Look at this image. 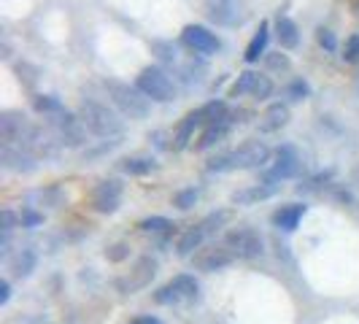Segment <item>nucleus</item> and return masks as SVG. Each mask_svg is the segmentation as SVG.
I'll use <instances>...</instances> for the list:
<instances>
[{
    "label": "nucleus",
    "instance_id": "38",
    "mask_svg": "<svg viewBox=\"0 0 359 324\" xmlns=\"http://www.w3.org/2000/svg\"><path fill=\"white\" fill-rule=\"evenodd\" d=\"M351 181H354V187L359 189V165L354 168V173H351Z\"/></svg>",
    "mask_w": 359,
    "mask_h": 324
},
{
    "label": "nucleus",
    "instance_id": "32",
    "mask_svg": "<svg viewBox=\"0 0 359 324\" xmlns=\"http://www.w3.org/2000/svg\"><path fill=\"white\" fill-rule=\"evenodd\" d=\"M195 200H198V192H195V189H187V192H179V195H176V205H179V208H192Z\"/></svg>",
    "mask_w": 359,
    "mask_h": 324
},
{
    "label": "nucleus",
    "instance_id": "26",
    "mask_svg": "<svg viewBox=\"0 0 359 324\" xmlns=\"http://www.w3.org/2000/svg\"><path fill=\"white\" fill-rule=\"evenodd\" d=\"M122 168H125L130 176H146V173L154 170V162L146 160V157H130V160L122 162Z\"/></svg>",
    "mask_w": 359,
    "mask_h": 324
},
{
    "label": "nucleus",
    "instance_id": "37",
    "mask_svg": "<svg viewBox=\"0 0 359 324\" xmlns=\"http://www.w3.org/2000/svg\"><path fill=\"white\" fill-rule=\"evenodd\" d=\"M0 303H8V281L0 284Z\"/></svg>",
    "mask_w": 359,
    "mask_h": 324
},
{
    "label": "nucleus",
    "instance_id": "9",
    "mask_svg": "<svg viewBox=\"0 0 359 324\" xmlns=\"http://www.w3.org/2000/svg\"><path fill=\"white\" fill-rule=\"evenodd\" d=\"M154 276H157V259H154V257H141V259L130 268V273L116 281V289L125 292V295H133V292H138V289L149 287Z\"/></svg>",
    "mask_w": 359,
    "mask_h": 324
},
{
    "label": "nucleus",
    "instance_id": "6",
    "mask_svg": "<svg viewBox=\"0 0 359 324\" xmlns=\"http://www.w3.org/2000/svg\"><path fill=\"white\" fill-rule=\"evenodd\" d=\"M49 127L60 135L62 146H81L84 138H87V125L81 122L79 114H71V111H62V114H54L49 116Z\"/></svg>",
    "mask_w": 359,
    "mask_h": 324
},
{
    "label": "nucleus",
    "instance_id": "36",
    "mask_svg": "<svg viewBox=\"0 0 359 324\" xmlns=\"http://www.w3.org/2000/svg\"><path fill=\"white\" fill-rule=\"evenodd\" d=\"M133 324H160V319H154V316H138V319H133Z\"/></svg>",
    "mask_w": 359,
    "mask_h": 324
},
{
    "label": "nucleus",
    "instance_id": "15",
    "mask_svg": "<svg viewBox=\"0 0 359 324\" xmlns=\"http://www.w3.org/2000/svg\"><path fill=\"white\" fill-rule=\"evenodd\" d=\"M122 203V184L119 181H100L92 192V205L100 214H114Z\"/></svg>",
    "mask_w": 359,
    "mask_h": 324
},
{
    "label": "nucleus",
    "instance_id": "22",
    "mask_svg": "<svg viewBox=\"0 0 359 324\" xmlns=\"http://www.w3.org/2000/svg\"><path fill=\"white\" fill-rule=\"evenodd\" d=\"M8 270L19 276V278H25V276H30L33 270H36V252L30 249V246H25V249H17V252L8 257Z\"/></svg>",
    "mask_w": 359,
    "mask_h": 324
},
{
    "label": "nucleus",
    "instance_id": "8",
    "mask_svg": "<svg viewBox=\"0 0 359 324\" xmlns=\"http://www.w3.org/2000/svg\"><path fill=\"white\" fill-rule=\"evenodd\" d=\"M25 149H27L36 160H52V157H57V154L62 151V141H60V135H57L49 125L33 127L30 138L25 141Z\"/></svg>",
    "mask_w": 359,
    "mask_h": 324
},
{
    "label": "nucleus",
    "instance_id": "10",
    "mask_svg": "<svg viewBox=\"0 0 359 324\" xmlns=\"http://www.w3.org/2000/svg\"><path fill=\"white\" fill-rule=\"evenodd\" d=\"M30 133H33V127L27 125V119L19 111L0 114V144L3 146H25Z\"/></svg>",
    "mask_w": 359,
    "mask_h": 324
},
{
    "label": "nucleus",
    "instance_id": "21",
    "mask_svg": "<svg viewBox=\"0 0 359 324\" xmlns=\"http://www.w3.org/2000/svg\"><path fill=\"white\" fill-rule=\"evenodd\" d=\"M203 122V116H200V111H192V114H187L184 116V122H181L179 127H176V133H173V141H170V149H176V151H181V149H187V144L192 141V133H195V127Z\"/></svg>",
    "mask_w": 359,
    "mask_h": 324
},
{
    "label": "nucleus",
    "instance_id": "5",
    "mask_svg": "<svg viewBox=\"0 0 359 324\" xmlns=\"http://www.w3.org/2000/svg\"><path fill=\"white\" fill-rule=\"evenodd\" d=\"M135 87L144 92L149 100H160V103L173 100V95H176V87H173L170 76L162 68H144V71L138 73Z\"/></svg>",
    "mask_w": 359,
    "mask_h": 324
},
{
    "label": "nucleus",
    "instance_id": "13",
    "mask_svg": "<svg viewBox=\"0 0 359 324\" xmlns=\"http://www.w3.org/2000/svg\"><path fill=\"white\" fill-rule=\"evenodd\" d=\"M270 92H273V81H270L268 76H262V73H241L238 76V81L233 84V90H230V95L233 97H238V95H254V97H270Z\"/></svg>",
    "mask_w": 359,
    "mask_h": 324
},
{
    "label": "nucleus",
    "instance_id": "28",
    "mask_svg": "<svg viewBox=\"0 0 359 324\" xmlns=\"http://www.w3.org/2000/svg\"><path fill=\"white\" fill-rule=\"evenodd\" d=\"M138 227H141L144 233H160V230H170L173 224H170L165 216H151V219H144Z\"/></svg>",
    "mask_w": 359,
    "mask_h": 324
},
{
    "label": "nucleus",
    "instance_id": "27",
    "mask_svg": "<svg viewBox=\"0 0 359 324\" xmlns=\"http://www.w3.org/2000/svg\"><path fill=\"white\" fill-rule=\"evenodd\" d=\"M33 106H36L38 114H43L46 119H49V116H54V114H62V111H65V108L60 106V100H54L52 95H38Z\"/></svg>",
    "mask_w": 359,
    "mask_h": 324
},
{
    "label": "nucleus",
    "instance_id": "25",
    "mask_svg": "<svg viewBox=\"0 0 359 324\" xmlns=\"http://www.w3.org/2000/svg\"><path fill=\"white\" fill-rule=\"evenodd\" d=\"M227 127H230V116H227V119H222V122H214V125H208V127H205V133L200 135L198 149H208V146L219 144V141L227 135Z\"/></svg>",
    "mask_w": 359,
    "mask_h": 324
},
{
    "label": "nucleus",
    "instance_id": "2",
    "mask_svg": "<svg viewBox=\"0 0 359 324\" xmlns=\"http://www.w3.org/2000/svg\"><path fill=\"white\" fill-rule=\"evenodd\" d=\"M79 116L87 125V130H90L92 135H97V138H116V135H122V119L108 106H103V103L84 100L81 108H79Z\"/></svg>",
    "mask_w": 359,
    "mask_h": 324
},
{
    "label": "nucleus",
    "instance_id": "29",
    "mask_svg": "<svg viewBox=\"0 0 359 324\" xmlns=\"http://www.w3.org/2000/svg\"><path fill=\"white\" fill-rule=\"evenodd\" d=\"M265 65H268V71H289V57L287 54H268V57H265Z\"/></svg>",
    "mask_w": 359,
    "mask_h": 324
},
{
    "label": "nucleus",
    "instance_id": "23",
    "mask_svg": "<svg viewBox=\"0 0 359 324\" xmlns=\"http://www.w3.org/2000/svg\"><path fill=\"white\" fill-rule=\"evenodd\" d=\"M276 38H278V43L284 46V49H294L297 46V25L292 22L289 17H278L276 19Z\"/></svg>",
    "mask_w": 359,
    "mask_h": 324
},
{
    "label": "nucleus",
    "instance_id": "11",
    "mask_svg": "<svg viewBox=\"0 0 359 324\" xmlns=\"http://www.w3.org/2000/svg\"><path fill=\"white\" fill-rule=\"evenodd\" d=\"M224 243H227L235 252V257H241V259H254V257L262 254V238H259V233L252 230V227H238V230H233V233L224 238Z\"/></svg>",
    "mask_w": 359,
    "mask_h": 324
},
{
    "label": "nucleus",
    "instance_id": "14",
    "mask_svg": "<svg viewBox=\"0 0 359 324\" xmlns=\"http://www.w3.org/2000/svg\"><path fill=\"white\" fill-rule=\"evenodd\" d=\"M181 41H184L189 49H195V52H200V54H211L222 46V41L216 38V33H211V30L203 27V25H187L184 33H181Z\"/></svg>",
    "mask_w": 359,
    "mask_h": 324
},
{
    "label": "nucleus",
    "instance_id": "35",
    "mask_svg": "<svg viewBox=\"0 0 359 324\" xmlns=\"http://www.w3.org/2000/svg\"><path fill=\"white\" fill-rule=\"evenodd\" d=\"M3 233H11V227H14V222H17V216L11 214V211H3Z\"/></svg>",
    "mask_w": 359,
    "mask_h": 324
},
{
    "label": "nucleus",
    "instance_id": "20",
    "mask_svg": "<svg viewBox=\"0 0 359 324\" xmlns=\"http://www.w3.org/2000/svg\"><path fill=\"white\" fill-rule=\"evenodd\" d=\"M289 122V108L284 103H273L265 108V114L259 116V130L262 133H276L281 127H287Z\"/></svg>",
    "mask_w": 359,
    "mask_h": 324
},
{
    "label": "nucleus",
    "instance_id": "34",
    "mask_svg": "<svg viewBox=\"0 0 359 324\" xmlns=\"http://www.w3.org/2000/svg\"><path fill=\"white\" fill-rule=\"evenodd\" d=\"M108 254V259H114V262H119V259H125L127 257V246L125 243H119V246H114L111 252H106Z\"/></svg>",
    "mask_w": 359,
    "mask_h": 324
},
{
    "label": "nucleus",
    "instance_id": "30",
    "mask_svg": "<svg viewBox=\"0 0 359 324\" xmlns=\"http://www.w3.org/2000/svg\"><path fill=\"white\" fill-rule=\"evenodd\" d=\"M308 84L306 81H303V79H297V81H292V84H289L287 87V95L289 97H292V100H306L308 97Z\"/></svg>",
    "mask_w": 359,
    "mask_h": 324
},
{
    "label": "nucleus",
    "instance_id": "19",
    "mask_svg": "<svg viewBox=\"0 0 359 324\" xmlns=\"http://www.w3.org/2000/svg\"><path fill=\"white\" fill-rule=\"evenodd\" d=\"M303 216H306V205H300V203H289V205H281V208L273 214V224L281 227V230H287V233H292V230L300 224Z\"/></svg>",
    "mask_w": 359,
    "mask_h": 324
},
{
    "label": "nucleus",
    "instance_id": "18",
    "mask_svg": "<svg viewBox=\"0 0 359 324\" xmlns=\"http://www.w3.org/2000/svg\"><path fill=\"white\" fill-rule=\"evenodd\" d=\"M276 192H278V184H276V181H262V184H254V187H249V189L235 192L233 203L235 205H252V203H257V200L273 198Z\"/></svg>",
    "mask_w": 359,
    "mask_h": 324
},
{
    "label": "nucleus",
    "instance_id": "7",
    "mask_svg": "<svg viewBox=\"0 0 359 324\" xmlns=\"http://www.w3.org/2000/svg\"><path fill=\"white\" fill-rule=\"evenodd\" d=\"M235 259H238V257H235V252L224 241H222V243H208V246H203V249H198V252L192 254L195 268L205 270V273L227 268V265H233Z\"/></svg>",
    "mask_w": 359,
    "mask_h": 324
},
{
    "label": "nucleus",
    "instance_id": "1",
    "mask_svg": "<svg viewBox=\"0 0 359 324\" xmlns=\"http://www.w3.org/2000/svg\"><path fill=\"white\" fill-rule=\"evenodd\" d=\"M270 160V149L262 141H246L230 154H222L208 162V170H252Z\"/></svg>",
    "mask_w": 359,
    "mask_h": 324
},
{
    "label": "nucleus",
    "instance_id": "4",
    "mask_svg": "<svg viewBox=\"0 0 359 324\" xmlns=\"http://www.w3.org/2000/svg\"><path fill=\"white\" fill-rule=\"evenodd\" d=\"M200 295V284L195 281V276H176L173 281H168L165 287L154 295L157 303L162 306H184V303H195Z\"/></svg>",
    "mask_w": 359,
    "mask_h": 324
},
{
    "label": "nucleus",
    "instance_id": "24",
    "mask_svg": "<svg viewBox=\"0 0 359 324\" xmlns=\"http://www.w3.org/2000/svg\"><path fill=\"white\" fill-rule=\"evenodd\" d=\"M268 38H270V27H268V22H262V25H259V30L254 33L252 43L246 46V62H257V60H259V54H265Z\"/></svg>",
    "mask_w": 359,
    "mask_h": 324
},
{
    "label": "nucleus",
    "instance_id": "33",
    "mask_svg": "<svg viewBox=\"0 0 359 324\" xmlns=\"http://www.w3.org/2000/svg\"><path fill=\"white\" fill-rule=\"evenodd\" d=\"M316 38H319V43H322L324 49H330V52H332V49H335V36H332V33H330V30H319V33H316Z\"/></svg>",
    "mask_w": 359,
    "mask_h": 324
},
{
    "label": "nucleus",
    "instance_id": "17",
    "mask_svg": "<svg viewBox=\"0 0 359 324\" xmlns=\"http://www.w3.org/2000/svg\"><path fill=\"white\" fill-rule=\"evenodd\" d=\"M0 157H3V165L6 168H11V170H25V173H30L33 168H36V157L25 149V146H3V151H0Z\"/></svg>",
    "mask_w": 359,
    "mask_h": 324
},
{
    "label": "nucleus",
    "instance_id": "12",
    "mask_svg": "<svg viewBox=\"0 0 359 324\" xmlns=\"http://www.w3.org/2000/svg\"><path fill=\"white\" fill-rule=\"evenodd\" d=\"M300 173V157H297V151L292 149V146H281L278 151H276V162L270 165L268 176L265 181H284V179H292V176H297Z\"/></svg>",
    "mask_w": 359,
    "mask_h": 324
},
{
    "label": "nucleus",
    "instance_id": "3",
    "mask_svg": "<svg viewBox=\"0 0 359 324\" xmlns=\"http://www.w3.org/2000/svg\"><path fill=\"white\" fill-rule=\"evenodd\" d=\"M106 90H108L111 103L119 108L125 116L135 119V122L149 116V111H151V100H149L138 87H130V84H122V81H108Z\"/></svg>",
    "mask_w": 359,
    "mask_h": 324
},
{
    "label": "nucleus",
    "instance_id": "31",
    "mask_svg": "<svg viewBox=\"0 0 359 324\" xmlns=\"http://www.w3.org/2000/svg\"><path fill=\"white\" fill-rule=\"evenodd\" d=\"M343 60L346 62H357L359 60V36H351L343 46Z\"/></svg>",
    "mask_w": 359,
    "mask_h": 324
},
{
    "label": "nucleus",
    "instance_id": "16",
    "mask_svg": "<svg viewBox=\"0 0 359 324\" xmlns=\"http://www.w3.org/2000/svg\"><path fill=\"white\" fill-rule=\"evenodd\" d=\"M208 17L214 19L216 25H238L243 22V8L238 0H205Z\"/></svg>",
    "mask_w": 359,
    "mask_h": 324
}]
</instances>
